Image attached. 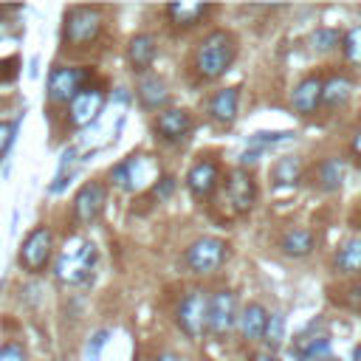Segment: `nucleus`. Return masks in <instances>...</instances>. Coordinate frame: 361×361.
Wrapping results in <instances>:
<instances>
[{
	"instance_id": "nucleus-1",
	"label": "nucleus",
	"mask_w": 361,
	"mask_h": 361,
	"mask_svg": "<svg viewBox=\"0 0 361 361\" xmlns=\"http://www.w3.org/2000/svg\"><path fill=\"white\" fill-rule=\"evenodd\" d=\"M237 54V42L228 31H212L200 39L197 51H195V68L203 79H220Z\"/></svg>"
},
{
	"instance_id": "nucleus-2",
	"label": "nucleus",
	"mask_w": 361,
	"mask_h": 361,
	"mask_svg": "<svg viewBox=\"0 0 361 361\" xmlns=\"http://www.w3.org/2000/svg\"><path fill=\"white\" fill-rule=\"evenodd\" d=\"M93 265H96V245L85 237H73L56 257L54 274L65 285H82L90 276Z\"/></svg>"
},
{
	"instance_id": "nucleus-3",
	"label": "nucleus",
	"mask_w": 361,
	"mask_h": 361,
	"mask_svg": "<svg viewBox=\"0 0 361 361\" xmlns=\"http://www.w3.org/2000/svg\"><path fill=\"white\" fill-rule=\"evenodd\" d=\"M102 31V14L99 8H90V6H73L68 14H65V28H62V37L68 45H90Z\"/></svg>"
},
{
	"instance_id": "nucleus-4",
	"label": "nucleus",
	"mask_w": 361,
	"mask_h": 361,
	"mask_svg": "<svg viewBox=\"0 0 361 361\" xmlns=\"http://www.w3.org/2000/svg\"><path fill=\"white\" fill-rule=\"evenodd\" d=\"M228 257V245L220 237H197L189 248H186V265L192 274L206 276L214 274Z\"/></svg>"
},
{
	"instance_id": "nucleus-5",
	"label": "nucleus",
	"mask_w": 361,
	"mask_h": 361,
	"mask_svg": "<svg viewBox=\"0 0 361 361\" xmlns=\"http://www.w3.org/2000/svg\"><path fill=\"white\" fill-rule=\"evenodd\" d=\"M51 251H54V234L48 226H37L25 234L23 245H20V265L28 271V274H39L48 259H51Z\"/></svg>"
},
{
	"instance_id": "nucleus-6",
	"label": "nucleus",
	"mask_w": 361,
	"mask_h": 361,
	"mask_svg": "<svg viewBox=\"0 0 361 361\" xmlns=\"http://www.w3.org/2000/svg\"><path fill=\"white\" fill-rule=\"evenodd\" d=\"M206 319H209V293L200 290V288H192V290L180 299L175 322H178V327H180L189 338H197V336L203 333V327H206Z\"/></svg>"
},
{
	"instance_id": "nucleus-7",
	"label": "nucleus",
	"mask_w": 361,
	"mask_h": 361,
	"mask_svg": "<svg viewBox=\"0 0 361 361\" xmlns=\"http://www.w3.org/2000/svg\"><path fill=\"white\" fill-rule=\"evenodd\" d=\"M152 172H155L152 161H149L147 155H135V152H133V155H127L121 164H116V166L110 169V180H113L118 189H124V192H138L141 186L149 183Z\"/></svg>"
},
{
	"instance_id": "nucleus-8",
	"label": "nucleus",
	"mask_w": 361,
	"mask_h": 361,
	"mask_svg": "<svg viewBox=\"0 0 361 361\" xmlns=\"http://www.w3.org/2000/svg\"><path fill=\"white\" fill-rule=\"evenodd\" d=\"M237 324V296L231 290H217L209 296V319H206V330L214 338H223L231 333V327Z\"/></svg>"
},
{
	"instance_id": "nucleus-9",
	"label": "nucleus",
	"mask_w": 361,
	"mask_h": 361,
	"mask_svg": "<svg viewBox=\"0 0 361 361\" xmlns=\"http://www.w3.org/2000/svg\"><path fill=\"white\" fill-rule=\"evenodd\" d=\"M85 79H87V71L82 68H65V65L54 68L48 76V99L54 104H71V99L82 90Z\"/></svg>"
},
{
	"instance_id": "nucleus-10",
	"label": "nucleus",
	"mask_w": 361,
	"mask_h": 361,
	"mask_svg": "<svg viewBox=\"0 0 361 361\" xmlns=\"http://www.w3.org/2000/svg\"><path fill=\"white\" fill-rule=\"evenodd\" d=\"M226 195H228V203L237 214H245L254 209L257 203V183L251 178V172H245L243 166L228 172V180H226Z\"/></svg>"
},
{
	"instance_id": "nucleus-11",
	"label": "nucleus",
	"mask_w": 361,
	"mask_h": 361,
	"mask_svg": "<svg viewBox=\"0 0 361 361\" xmlns=\"http://www.w3.org/2000/svg\"><path fill=\"white\" fill-rule=\"evenodd\" d=\"M102 104H104V93L99 87H82L71 104H68V124L71 127H85L90 124L99 113H102Z\"/></svg>"
},
{
	"instance_id": "nucleus-12",
	"label": "nucleus",
	"mask_w": 361,
	"mask_h": 361,
	"mask_svg": "<svg viewBox=\"0 0 361 361\" xmlns=\"http://www.w3.org/2000/svg\"><path fill=\"white\" fill-rule=\"evenodd\" d=\"M102 206H104V186L99 180H87L73 197V214L82 226L93 223L102 214Z\"/></svg>"
},
{
	"instance_id": "nucleus-13",
	"label": "nucleus",
	"mask_w": 361,
	"mask_h": 361,
	"mask_svg": "<svg viewBox=\"0 0 361 361\" xmlns=\"http://www.w3.org/2000/svg\"><path fill=\"white\" fill-rule=\"evenodd\" d=\"M155 130H158V135H161L164 141H169V144L183 141L186 133L192 130V113L183 110V107H166V110L158 113Z\"/></svg>"
},
{
	"instance_id": "nucleus-14",
	"label": "nucleus",
	"mask_w": 361,
	"mask_h": 361,
	"mask_svg": "<svg viewBox=\"0 0 361 361\" xmlns=\"http://www.w3.org/2000/svg\"><path fill=\"white\" fill-rule=\"evenodd\" d=\"M217 180H220V166H217L214 161H209V158L192 164V169L186 172V189H189L192 197H197V200L209 197V195L214 192Z\"/></svg>"
},
{
	"instance_id": "nucleus-15",
	"label": "nucleus",
	"mask_w": 361,
	"mask_h": 361,
	"mask_svg": "<svg viewBox=\"0 0 361 361\" xmlns=\"http://www.w3.org/2000/svg\"><path fill=\"white\" fill-rule=\"evenodd\" d=\"M293 355H296V361H333L330 336L327 333H302L293 341Z\"/></svg>"
},
{
	"instance_id": "nucleus-16",
	"label": "nucleus",
	"mask_w": 361,
	"mask_h": 361,
	"mask_svg": "<svg viewBox=\"0 0 361 361\" xmlns=\"http://www.w3.org/2000/svg\"><path fill=\"white\" fill-rule=\"evenodd\" d=\"M322 79L319 76H307V79H302L296 87H293V93H290V107L299 113V116H310V113H316L319 107H322Z\"/></svg>"
},
{
	"instance_id": "nucleus-17",
	"label": "nucleus",
	"mask_w": 361,
	"mask_h": 361,
	"mask_svg": "<svg viewBox=\"0 0 361 361\" xmlns=\"http://www.w3.org/2000/svg\"><path fill=\"white\" fill-rule=\"evenodd\" d=\"M237 104H240V90L237 87H223L209 99V116L217 124H231L237 118Z\"/></svg>"
},
{
	"instance_id": "nucleus-18",
	"label": "nucleus",
	"mask_w": 361,
	"mask_h": 361,
	"mask_svg": "<svg viewBox=\"0 0 361 361\" xmlns=\"http://www.w3.org/2000/svg\"><path fill=\"white\" fill-rule=\"evenodd\" d=\"M237 319H240V333H243L245 341H259V338L265 336L268 310H265L259 302H248Z\"/></svg>"
},
{
	"instance_id": "nucleus-19",
	"label": "nucleus",
	"mask_w": 361,
	"mask_h": 361,
	"mask_svg": "<svg viewBox=\"0 0 361 361\" xmlns=\"http://www.w3.org/2000/svg\"><path fill=\"white\" fill-rule=\"evenodd\" d=\"M155 54H158V45H155L152 34H135L127 45V59H130L133 71H147L152 65Z\"/></svg>"
},
{
	"instance_id": "nucleus-20",
	"label": "nucleus",
	"mask_w": 361,
	"mask_h": 361,
	"mask_svg": "<svg viewBox=\"0 0 361 361\" xmlns=\"http://www.w3.org/2000/svg\"><path fill=\"white\" fill-rule=\"evenodd\" d=\"M135 93H138L141 107H147V110H161V107H166V102H169V90H166V85H164L158 76H152V73L141 76Z\"/></svg>"
},
{
	"instance_id": "nucleus-21",
	"label": "nucleus",
	"mask_w": 361,
	"mask_h": 361,
	"mask_svg": "<svg viewBox=\"0 0 361 361\" xmlns=\"http://www.w3.org/2000/svg\"><path fill=\"white\" fill-rule=\"evenodd\" d=\"M212 8L206 6V3H169L166 6V17H169V23L172 25H178V28H192V25H197L206 14H209Z\"/></svg>"
},
{
	"instance_id": "nucleus-22",
	"label": "nucleus",
	"mask_w": 361,
	"mask_h": 361,
	"mask_svg": "<svg viewBox=\"0 0 361 361\" xmlns=\"http://www.w3.org/2000/svg\"><path fill=\"white\" fill-rule=\"evenodd\" d=\"M279 248H282L285 257L299 259V257H307L316 248V237H313L310 228H288L279 240Z\"/></svg>"
},
{
	"instance_id": "nucleus-23",
	"label": "nucleus",
	"mask_w": 361,
	"mask_h": 361,
	"mask_svg": "<svg viewBox=\"0 0 361 361\" xmlns=\"http://www.w3.org/2000/svg\"><path fill=\"white\" fill-rule=\"evenodd\" d=\"M344 175H347V164L341 158H324L316 166V186L322 192H336L344 183Z\"/></svg>"
},
{
	"instance_id": "nucleus-24",
	"label": "nucleus",
	"mask_w": 361,
	"mask_h": 361,
	"mask_svg": "<svg viewBox=\"0 0 361 361\" xmlns=\"http://www.w3.org/2000/svg\"><path fill=\"white\" fill-rule=\"evenodd\" d=\"M299 178H302V158L299 155H282L271 169L274 186H296Z\"/></svg>"
},
{
	"instance_id": "nucleus-25",
	"label": "nucleus",
	"mask_w": 361,
	"mask_h": 361,
	"mask_svg": "<svg viewBox=\"0 0 361 361\" xmlns=\"http://www.w3.org/2000/svg\"><path fill=\"white\" fill-rule=\"evenodd\" d=\"M353 96V82L347 76H330L322 85V104L324 107H341Z\"/></svg>"
},
{
	"instance_id": "nucleus-26",
	"label": "nucleus",
	"mask_w": 361,
	"mask_h": 361,
	"mask_svg": "<svg viewBox=\"0 0 361 361\" xmlns=\"http://www.w3.org/2000/svg\"><path fill=\"white\" fill-rule=\"evenodd\" d=\"M333 265H336L338 274H358V271H361V237H350V240L336 251Z\"/></svg>"
},
{
	"instance_id": "nucleus-27",
	"label": "nucleus",
	"mask_w": 361,
	"mask_h": 361,
	"mask_svg": "<svg viewBox=\"0 0 361 361\" xmlns=\"http://www.w3.org/2000/svg\"><path fill=\"white\" fill-rule=\"evenodd\" d=\"M341 39H344V34L338 28H316L310 34V48L316 54H330V51H336L341 45Z\"/></svg>"
},
{
	"instance_id": "nucleus-28",
	"label": "nucleus",
	"mask_w": 361,
	"mask_h": 361,
	"mask_svg": "<svg viewBox=\"0 0 361 361\" xmlns=\"http://www.w3.org/2000/svg\"><path fill=\"white\" fill-rule=\"evenodd\" d=\"M341 51H344V59L361 71V25H353L344 39H341Z\"/></svg>"
},
{
	"instance_id": "nucleus-29",
	"label": "nucleus",
	"mask_w": 361,
	"mask_h": 361,
	"mask_svg": "<svg viewBox=\"0 0 361 361\" xmlns=\"http://www.w3.org/2000/svg\"><path fill=\"white\" fill-rule=\"evenodd\" d=\"M282 338H285V316H282V313H268V324H265L262 341H265L268 350L274 353V350H279Z\"/></svg>"
},
{
	"instance_id": "nucleus-30",
	"label": "nucleus",
	"mask_w": 361,
	"mask_h": 361,
	"mask_svg": "<svg viewBox=\"0 0 361 361\" xmlns=\"http://www.w3.org/2000/svg\"><path fill=\"white\" fill-rule=\"evenodd\" d=\"M288 138H293L290 130H265V133H254L248 138V144L251 147H268V144H279V141H288Z\"/></svg>"
},
{
	"instance_id": "nucleus-31",
	"label": "nucleus",
	"mask_w": 361,
	"mask_h": 361,
	"mask_svg": "<svg viewBox=\"0 0 361 361\" xmlns=\"http://www.w3.org/2000/svg\"><path fill=\"white\" fill-rule=\"evenodd\" d=\"M107 338H110V330H96V333L90 336V341H87V347H85V361H99V355H102Z\"/></svg>"
},
{
	"instance_id": "nucleus-32",
	"label": "nucleus",
	"mask_w": 361,
	"mask_h": 361,
	"mask_svg": "<svg viewBox=\"0 0 361 361\" xmlns=\"http://www.w3.org/2000/svg\"><path fill=\"white\" fill-rule=\"evenodd\" d=\"M0 361H25V347L20 341L0 344Z\"/></svg>"
},
{
	"instance_id": "nucleus-33",
	"label": "nucleus",
	"mask_w": 361,
	"mask_h": 361,
	"mask_svg": "<svg viewBox=\"0 0 361 361\" xmlns=\"http://www.w3.org/2000/svg\"><path fill=\"white\" fill-rule=\"evenodd\" d=\"M172 189H175V178H172V175H164V178L152 186V195H155L158 200H164V197H169V195H172Z\"/></svg>"
},
{
	"instance_id": "nucleus-34",
	"label": "nucleus",
	"mask_w": 361,
	"mask_h": 361,
	"mask_svg": "<svg viewBox=\"0 0 361 361\" xmlns=\"http://www.w3.org/2000/svg\"><path fill=\"white\" fill-rule=\"evenodd\" d=\"M11 141H14V121H0V155L8 149Z\"/></svg>"
},
{
	"instance_id": "nucleus-35",
	"label": "nucleus",
	"mask_w": 361,
	"mask_h": 361,
	"mask_svg": "<svg viewBox=\"0 0 361 361\" xmlns=\"http://www.w3.org/2000/svg\"><path fill=\"white\" fill-rule=\"evenodd\" d=\"M259 155H262L259 149H248V152H243V155H240L243 169H245V166H251V164H257V161H259Z\"/></svg>"
},
{
	"instance_id": "nucleus-36",
	"label": "nucleus",
	"mask_w": 361,
	"mask_h": 361,
	"mask_svg": "<svg viewBox=\"0 0 361 361\" xmlns=\"http://www.w3.org/2000/svg\"><path fill=\"white\" fill-rule=\"evenodd\" d=\"M350 149H353V152H355V155L361 158V130H358V133L353 135V141H350Z\"/></svg>"
},
{
	"instance_id": "nucleus-37",
	"label": "nucleus",
	"mask_w": 361,
	"mask_h": 361,
	"mask_svg": "<svg viewBox=\"0 0 361 361\" xmlns=\"http://www.w3.org/2000/svg\"><path fill=\"white\" fill-rule=\"evenodd\" d=\"M251 361H279V358H276L274 353H257V355H254Z\"/></svg>"
},
{
	"instance_id": "nucleus-38",
	"label": "nucleus",
	"mask_w": 361,
	"mask_h": 361,
	"mask_svg": "<svg viewBox=\"0 0 361 361\" xmlns=\"http://www.w3.org/2000/svg\"><path fill=\"white\" fill-rule=\"evenodd\" d=\"M155 361H180V358H178L175 353H161V355H158Z\"/></svg>"
},
{
	"instance_id": "nucleus-39",
	"label": "nucleus",
	"mask_w": 361,
	"mask_h": 361,
	"mask_svg": "<svg viewBox=\"0 0 361 361\" xmlns=\"http://www.w3.org/2000/svg\"><path fill=\"white\" fill-rule=\"evenodd\" d=\"M353 361H361V344L355 347V353H353Z\"/></svg>"
},
{
	"instance_id": "nucleus-40",
	"label": "nucleus",
	"mask_w": 361,
	"mask_h": 361,
	"mask_svg": "<svg viewBox=\"0 0 361 361\" xmlns=\"http://www.w3.org/2000/svg\"><path fill=\"white\" fill-rule=\"evenodd\" d=\"M358 293H361V282H358Z\"/></svg>"
}]
</instances>
